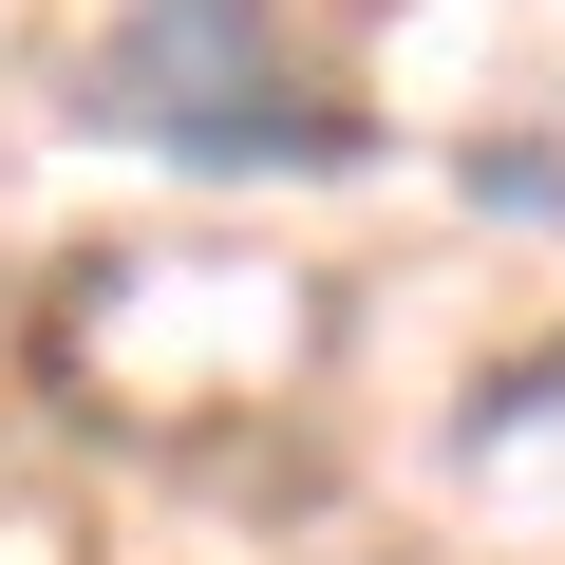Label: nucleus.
<instances>
[{"mask_svg":"<svg viewBox=\"0 0 565 565\" xmlns=\"http://www.w3.org/2000/svg\"><path fill=\"white\" fill-rule=\"evenodd\" d=\"M95 114L151 132V151H207V170L359 151L340 114H302V76H282V20H264V0H132V20L95 39Z\"/></svg>","mask_w":565,"mask_h":565,"instance_id":"obj_1","label":"nucleus"}]
</instances>
